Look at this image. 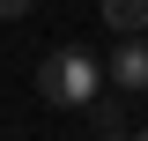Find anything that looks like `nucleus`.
<instances>
[{"label": "nucleus", "instance_id": "2", "mask_svg": "<svg viewBox=\"0 0 148 141\" xmlns=\"http://www.w3.org/2000/svg\"><path fill=\"white\" fill-rule=\"evenodd\" d=\"M111 89H126V97H141L148 89V37H119V52H111Z\"/></svg>", "mask_w": 148, "mask_h": 141}, {"label": "nucleus", "instance_id": "4", "mask_svg": "<svg viewBox=\"0 0 148 141\" xmlns=\"http://www.w3.org/2000/svg\"><path fill=\"white\" fill-rule=\"evenodd\" d=\"M82 111H89V126H96V134H126V111H119V104H104V97H89Z\"/></svg>", "mask_w": 148, "mask_h": 141}, {"label": "nucleus", "instance_id": "3", "mask_svg": "<svg viewBox=\"0 0 148 141\" xmlns=\"http://www.w3.org/2000/svg\"><path fill=\"white\" fill-rule=\"evenodd\" d=\"M96 8H104V30H119V37L148 30V0H96Z\"/></svg>", "mask_w": 148, "mask_h": 141}, {"label": "nucleus", "instance_id": "5", "mask_svg": "<svg viewBox=\"0 0 148 141\" xmlns=\"http://www.w3.org/2000/svg\"><path fill=\"white\" fill-rule=\"evenodd\" d=\"M30 8H37V0H0V22H22Z\"/></svg>", "mask_w": 148, "mask_h": 141}, {"label": "nucleus", "instance_id": "1", "mask_svg": "<svg viewBox=\"0 0 148 141\" xmlns=\"http://www.w3.org/2000/svg\"><path fill=\"white\" fill-rule=\"evenodd\" d=\"M37 89H45V104L82 111L89 97H104V67H96V52H82V45H59V52L37 59Z\"/></svg>", "mask_w": 148, "mask_h": 141}]
</instances>
